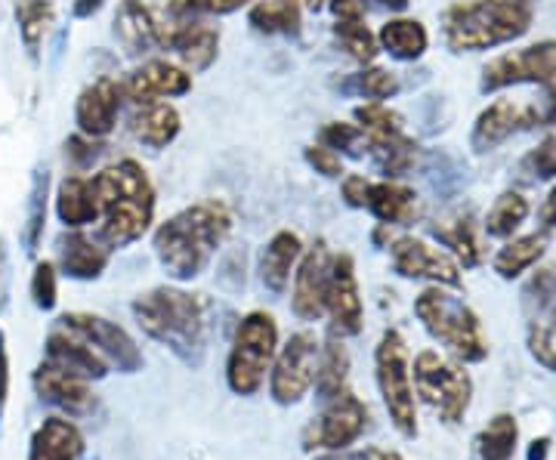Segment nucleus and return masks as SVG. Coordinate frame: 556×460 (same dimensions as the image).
<instances>
[{
    "label": "nucleus",
    "instance_id": "nucleus-30",
    "mask_svg": "<svg viewBox=\"0 0 556 460\" xmlns=\"http://www.w3.org/2000/svg\"><path fill=\"white\" fill-rule=\"evenodd\" d=\"M316 396L321 401L334 399L343 389H350V353L343 341H328L321 343V353H318L316 365Z\"/></svg>",
    "mask_w": 556,
    "mask_h": 460
},
{
    "label": "nucleus",
    "instance_id": "nucleus-21",
    "mask_svg": "<svg viewBox=\"0 0 556 460\" xmlns=\"http://www.w3.org/2000/svg\"><path fill=\"white\" fill-rule=\"evenodd\" d=\"M56 251H60L62 272L68 279L78 281L100 279L102 272H105V266H109V254H112L100 239H90L80 229H72L68 235H62Z\"/></svg>",
    "mask_w": 556,
    "mask_h": 460
},
{
    "label": "nucleus",
    "instance_id": "nucleus-50",
    "mask_svg": "<svg viewBox=\"0 0 556 460\" xmlns=\"http://www.w3.org/2000/svg\"><path fill=\"white\" fill-rule=\"evenodd\" d=\"M334 20H365V0H328Z\"/></svg>",
    "mask_w": 556,
    "mask_h": 460
},
{
    "label": "nucleus",
    "instance_id": "nucleus-32",
    "mask_svg": "<svg viewBox=\"0 0 556 460\" xmlns=\"http://www.w3.org/2000/svg\"><path fill=\"white\" fill-rule=\"evenodd\" d=\"M56 20V7L53 0H16V22H20V38L28 50L31 60L40 56L43 38L50 31V25Z\"/></svg>",
    "mask_w": 556,
    "mask_h": 460
},
{
    "label": "nucleus",
    "instance_id": "nucleus-5",
    "mask_svg": "<svg viewBox=\"0 0 556 460\" xmlns=\"http://www.w3.org/2000/svg\"><path fill=\"white\" fill-rule=\"evenodd\" d=\"M278 353V324L269 312L254 309L239 321L226 359V383L236 396H257Z\"/></svg>",
    "mask_w": 556,
    "mask_h": 460
},
{
    "label": "nucleus",
    "instance_id": "nucleus-58",
    "mask_svg": "<svg viewBox=\"0 0 556 460\" xmlns=\"http://www.w3.org/2000/svg\"><path fill=\"white\" fill-rule=\"evenodd\" d=\"M300 7H306V10H313V13H318V10H321V7H325V3H328V0H298Z\"/></svg>",
    "mask_w": 556,
    "mask_h": 460
},
{
    "label": "nucleus",
    "instance_id": "nucleus-20",
    "mask_svg": "<svg viewBox=\"0 0 556 460\" xmlns=\"http://www.w3.org/2000/svg\"><path fill=\"white\" fill-rule=\"evenodd\" d=\"M538 120H541V112H535L532 105H522V102L514 100H497L477 118V127H473V145H477L479 152L495 149L497 142L510 140L517 130L532 127Z\"/></svg>",
    "mask_w": 556,
    "mask_h": 460
},
{
    "label": "nucleus",
    "instance_id": "nucleus-31",
    "mask_svg": "<svg viewBox=\"0 0 556 460\" xmlns=\"http://www.w3.org/2000/svg\"><path fill=\"white\" fill-rule=\"evenodd\" d=\"M380 50H387L393 60L399 62H415L424 56L430 35L427 28L417 20H390L378 35Z\"/></svg>",
    "mask_w": 556,
    "mask_h": 460
},
{
    "label": "nucleus",
    "instance_id": "nucleus-28",
    "mask_svg": "<svg viewBox=\"0 0 556 460\" xmlns=\"http://www.w3.org/2000/svg\"><path fill=\"white\" fill-rule=\"evenodd\" d=\"M211 7L207 0H159L152 7V22H155V35H159V47L170 50V43L192 28L195 22L207 20Z\"/></svg>",
    "mask_w": 556,
    "mask_h": 460
},
{
    "label": "nucleus",
    "instance_id": "nucleus-40",
    "mask_svg": "<svg viewBox=\"0 0 556 460\" xmlns=\"http://www.w3.org/2000/svg\"><path fill=\"white\" fill-rule=\"evenodd\" d=\"M318 142L334 149L338 155H368V137L358 124H350V120H331L318 130Z\"/></svg>",
    "mask_w": 556,
    "mask_h": 460
},
{
    "label": "nucleus",
    "instance_id": "nucleus-42",
    "mask_svg": "<svg viewBox=\"0 0 556 460\" xmlns=\"http://www.w3.org/2000/svg\"><path fill=\"white\" fill-rule=\"evenodd\" d=\"M346 90H353V93H358V97H365V100L371 102H383L390 100V97H396L399 80L387 68H362L358 75L350 78Z\"/></svg>",
    "mask_w": 556,
    "mask_h": 460
},
{
    "label": "nucleus",
    "instance_id": "nucleus-56",
    "mask_svg": "<svg viewBox=\"0 0 556 460\" xmlns=\"http://www.w3.org/2000/svg\"><path fill=\"white\" fill-rule=\"evenodd\" d=\"M316 460H358V455H350V451H321V458Z\"/></svg>",
    "mask_w": 556,
    "mask_h": 460
},
{
    "label": "nucleus",
    "instance_id": "nucleus-12",
    "mask_svg": "<svg viewBox=\"0 0 556 460\" xmlns=\"http://www.w3.org/2000/svg\"><path fill=\"white\" fill-rule=\"evenodd\" d=\"M556 80V40H541L522 50H510L485 65L482 90H504L510 84H547Z\"/></svg>",
    "mask_w": 556,
    "mask_h": 460
},
{
    "label": "nucleus",
    "instance_id": "nucleus-16",
    "mask_svg": "<svg viewBox=\"0 0 556 460\" xmlns=\"http://www.w3.org/2000/svg\"><path fill=\"white\" fill-rule=\"evenodd\" d=\"M390 257H393V269L402 279L433 281V284H442V288H457L460 284L457 263L445 251L427 244L424 239H412V235L396 239L390 244Z\"/></svg>",
    "mask_w": 556,
    "mask_h": 460
},
{
    "label": "nucleus",
    "instance_id": "nucleus-1",
    "mask_svg": "<svg viewBox=\"0 0 556 460\" xmlns=\"http://www.w3.org/2000/svg\"><path fill=\"white\" fill-rule=\"evenodd\" d=\"M232 232V210L223 201H199L164 220L152 235L155 257L174 281H192L211 266Z\"/></svg>",
    "mask_w": 556,
    "mask_h": 460
},
{
    "label": "nucleus",
    "instance_id": "nucleus-24",
    "mask_svg": "<svg viewBox=\"0 0 556 460\" xmlns=\"http://www.w3.org/2000/svg\"><path fill=\"white\" fill-rule=\"evenodd\" d=\"M115 38L127 56H146L159 47L152 10L142 0H121L115 10Z\"/></svg>",
    "mask_w": 556,
    "mask_h": 460
},
{
    "label": "nucleus",
    "instance_id": "nucleus-61",
    "mask_svg": "<svg viewBox=\"0 0 556 460\" xmlns=\"http://www.w3.org/2000/svg\"><path fill=\"white\" fill-rule=\"evenodd\" d=\"M514 3H519V7H529V10H532V3H535V0H514Z\"/></svg>",
    "mask_w": 556,
    "mask_h": 460
},
{
    "label": "nucleus",
    "instance_id": "nucleus-14",
    "mask_svg": "<svg viewBox=\"0 0 556 460\" xmlns=\"http://www.w3.org/2000/svg\"><path fill=\"white\" fill-rule=\"evenodd\" d=\"M331 263H334V254L321 239L300 254L298 269H294V291H291V309L300 321H318L325 316Z\"/></svg>",
    "mask_w": 556,
    "mask_h": 460
},
{
    "label": "nucleus",
    "instance_id": "nucleus-8",
    "mask_svg": "<svg viewBox=\"0 0 556 460\" xmlns=\"http://www.w3.org/2000/svg\"><path fill=\"white\" fill-rule=\"evenodd\" d=\"M412 383H415V396H420L430 408H437L442 421H464L473 399V381L460 365L442 359L433 349H424L412 365Z\"/></svg>",
    "mask_w": 556,
    "mask_h": 460
},
{
    "label": "nucleus",
    "instance_id": "nucleus-11",
    "mask_svg": "<svg viewBox=\"0 0 556 460\" xmlns=\"http://www.w3.org/2000/svg\"><path fill=\"white\" fill-rule=\"evenodd\" d=\"M62 328L75 331L80 341H87L102 359L109 361V368H115L121 374H137L142 368V353L137 341L105 316L97 312H65L60 319Z\"/></svg>",
    "mask_w": 556,
    "mask_h": 460
},
{
    "label": "nucleus",
    "instance_id": "nucleus-59",
    "mask_svg": "<svg viewBox=\"0 0 556 460\" xmlns=\"http://www.w3.org/2000/svg\"><path fill=\"white\" fill-rule=\"evenodd\" d=\"M380 7H390V10H405L408 7V0H378Z\"/></svg>",
    "mask_w": 556,
    "mask_h": 460
},
{
    "label": "nucleus",
    "instance_id": "nucleus-10",
    "mask_svg": "<svg viewBox=\"0 0 556 460\" xmlns=\"http://www.w3.org/2000/svg\"><path fill=\"white\" fill-rule=\"evenodd\" d=\"M321 353V341L313 331H298L281 346L269 368V396L276 405H298L309 396L316 383V365Z\"/></svg>",
    "mask_w": 556,
    "mask_h": 460
},
{
    "label": "nucleus",
    "instance_id": "nucleus-47",
    "mask_svg": "<svg viewBox=\"0 0 556 460\" xmlns=\"http://www.w3.org/2000/svg\"><path fill=\"white\" fill-rule=\"evenodd\" d=\"M102 145L93 137H84V133H78V137H72V140L65 142V155L75 161V167H90L93 161L100 158Z\"/></svg>",
    "mask_w": 556,
    "mask_h": 460
},
{
    "label": "nucleus",
    "instance_id": "nucleus-9",
    "mask_svg": "<svg viewBox=\"0 0 556 460\" xmlns=\"http://www.w3.org/2000/svg\"><path fill=\"white\" fill-rule=\"evenodd\" d=\"M368 405L358 399L353 389H343L340 396L325 401L313 421L303 426L300 445L303 451H350L368 430Z\"/></svg>",
    "mask_w": 556,
    "mask_h": 460
},
{
    "label": "nucleus",
    "instance_id": "nucleus-34",
    "mask_svg": "<svg viewBox=\"0 0 556 460\" xmlns=\"http://www.w3.org/2000/svg\"><path fill=\"white\" fill-rule=\"evenodd\" d=\"M519 423L514 414H495L477 436V460H510L517 451Z\"/></svg>",
    "mask_w": 556,
    "mask_h": 460
},
{
    "label": "nucleus",
    "instance_id": "nucleus-57",
    "mask_svg": "<svg viewBox=\"0 0 556 460\" xmlns=\"http://www.w3.org/2000/svg\"><path fill=\"white\" fill-rule=\"evenodd\" d=\"M544 120L556 124V84H554V90H551V97H547V112H544Z\"/></svg>",
    "mask_w": 556,
    "mask_h": 460
},
{
    "label": "nucleus",
    "instance_id": "nucleus-29",
    "mask_svg": "<svg viewBox=\"0 0 556 460\" xmlns=\"http://www.w3.org/2000/svg\"><path fill=\"white\" fill-rule=\"evenodd\" d=\"M170 50L177 53L182 68L192 75V72H207L219 56V28H214L207 20L195 22L192 28H186Z\"/></svg>",
    "mask_w": 556,
    "mask_h": 460
},
{
    "label": "nucleus",
    "instance_id": "nucleus-52",
    "mask_svg": "<svg viewBox=\"0 0 556 460\" xmlns=\"http://www.w3.org/2000/svg\"><path fill=\"white\" fill-rule=\"evenodd\" d=\"M244 3H251V0H207L211 13H217V16L236 13V10H241V7H244Z\"/></svg>",
    "mask_w": 556,
    "mask_h": 460
},
{
    "label": "nucleus",
    "instance_id": "nucleus-38",
    "mask_svg": "<svg viewBox=\"0 0 556 460\" xmlns=\"http://www.w3.org/2000/svg\"><path fill=\"white\" fill-rule=\"evenodd\" d=\"M47 199H50V174L38 167L31 177V195H28V222H25V251L35 254L40 239H43V226H47Z\"/></svg>",
    "mask_w": 556,
    "mask_h": 460
},
{
    "label": "nucleus",
    "instance_id": "nucleus-3",
    "mask_svg": "<svg viewBox=\"0 0 556 460\" xmlns=\"http://www.w3.org/2000/svg\"><path fill=\"white\" fill-rule=\"evenodd\" d=\"M146 337L167 346L182 365L199 368L207 353V312L201 294L161 284L130 303Z\"/></svg>",
    "mask_w": 556,
    "mask_h": 460
},
{
    "label": "nucleus",
    "instance_id": "nucleus-25",
    "mask_svg": "<svg viewBox=\"0 0 556 460\" xmlns=\"http://www.w3.org/2000/svg\"><path fill=\"white\" fill-rule=\"evenodd\" d=\"M179 130H182L179 112L161 100L137 105V112L130 118V133L149 149H167L179 137Z\"/></svg>",
    "mask_w": 556,
    "mask_h": 460
},
{
    "label": "nucleus",
    "instance_id": "nucleus-45",
    "mask_svg": "<svg viewBox=\"0 0 556 460\" xmlns=\"http://www.w3.org/2000/svg\"><path fill=\"white\" fill-rule=\"evenodd\" d=\"M303 158H306V164H309L316 174L328 177V180H340V177H343V155H338L334 149H328V145H321V142L306 145Z\"/></svg>",
    "mask_w": 556,
    "mask_h": 460
},
{
    "label": "nucleus",
    "instance_id": "nucleus-44",
    "mask_svg": "<svg viewBox=\"0 0 556 460\" xmlns=\"http://www.w3.org/2000/svg\"><path fill=\"white\" fill-rule=\"evenodd\" d=\"M529 353H532V359L541 365V368H547V371H554L556 374V334L547 328V324H529Z\"/></svg>",
    "mask_w": 556,
    "mask_h": 460
},
{
    "label": "nucleus",
    "instance_id": "nucleus-13",
    "mask_svg": "<svg viewBox=\"0 0 556 460\" xmlns=\"http://www.w3.org/2000/svg\"><path fill=\"white\" fill-rule=\"evenodd\" d=\"M325 316L331 319V334L340 341L356 337L365 328V306H362L353 254H334L331 279H328V297H325Z\"/></svg>",
    "mask_w": 556,
    "mask_h": 460
},
{
    "label": "nucleus",
    "instance_id": "nucleus-4",
    "mask_svg": "<svg viewBox=\"0 0 556 460\" xmlns=\"http://www.w3.org/2000/svg\"><path fill=\"white\" fill-rule=\"evenodd\" d=\"M532 25V10L514 0H467L445 13V43L455 53L489 50L497 43L522 38Z\"/></svg>",
    "mask_w": 556,
    "mask_h": 460
},
{
    "label": "nucleus",
    "instance_id": "nucleus-39",
    "mask_svg": "<svg viewBox=\"0 0 556 460\" xmlns=\"http://www.w3.org/2000/svg\"><path fill=\"white\" fill-rule=\"evenodd\" d=\"M334 38L340 40V47L353 56L356 62H375L380 43L375 38V31L365 25V20H338L334 22Z\"/></svg>",
    "mask_w": 556,
    "mask_h": 460
},
{
    "label": "nucleus",
    "instance_id": "nucleus-2",
    "mask_svg": "<svg viewBox=\"0 0 556 460\" xmlns=\"http://www.w3.org/2000/svg\"><path fill=\"white\" fill-rule=\"evenodd\" d=\"M93 195L100 201V241L109 251H121L139 241L155 220V189L146 167L134 158L102 167L90 177Z\"/></svg>",
    "mask_w": 556,
    "mask_h": 460
},
{
    "label": "nucleus",
    "instance_id": "nucleus-15",
    "mask_svg": "<svg viewBox=\"0 0 556 460\" xmlns=\"http://www.w3.org/2000/svg\"><path fill=\"white\" fill-rule=\"evenodd\" d=\"M121 100L146 105V102L167 100V97H186L192 90V75L167 60H149L139 68L127 72L118 80Z\"/></svg>",
    "mask_w": 556,
    "mask_h": 460
},
{
    "label": "nucleus",
    "instance_id": "nucleus-43",
    "mask_svg": "<svg viewBox=\"0 0 556 460\" xmlns=\"http://www.w3.org/2000/svg\"><path fill=\"white\" fill-rule=\"evenodd\" d=\"M31 301L43 312L56 309V301H60V279H56V266L53 263L43 260L35 266V276H31Z\"/></svg>",
    "mask_w": 556,
    "mask_h": 460
},
{
    "label": "nucleus",
    "instance_id": "nucleus-49",
    "mask_svg": "<svg viewBox=\"0 0 556 460\" xmlns=\"http://www.w3.org/2000/svg\"><path fill=\"white\" fill-rule=\"evenodd\" d=\"M10 401V349H7V337L0 331V418L7 411Z\"/></svg>",
    "mask_w": 556,
    "mask_h": 460
},
{
    "label": "nucleus",
    "instance_id": "nucleus-48",
    "mask_svg": "<svg viewBox=\"0 0 556 460\" xmlns=\"http://www.w3.org/2000/svg\"><path fill=\"white\" fill-rule=\"evenodd\" d=\"M368 189H371V182L365 180L362 174H346L343 182H340V195H343V201H346L350 207H365Z\"/></svg>",
    "mask_w": 556,
    "mask_h": 460
},
{
    "label": "nucleus",
    "instance_id": "nucleus-53",
    "mask_svg": "<svg viewBox=\"0 0 556 460\" xmlns=\"http://www.w3.org/2000/svg\"><path fill=\"white\" fill-rule=\"evenodd\" d=\"M541 222H544L547 229H556V186L554 192L547 195V201H544V207H541Z\"/></svg>",
    "mask_w": 556,
    "mask_h": 460
},
{
    "label": "nucleus",
    "instance_id": "nucleus-23",
    "mask_svg": "<svg viewBox=\"0 0 556 460\" xmlns=\"http://www.w3.org/2000/svg\"><path fill=\"white\" fill-rule=\"evenodd\" d=\"M84 433L68 418H47L31 433L28 460H80L84 458Z\"/></svg>",
    "mask_w": 556,
    "mask_h": 460
},
{
    "label": "nucleus",
    "instance_id": "nucleus-22",
    "mask_svg": "<svg viewBox=\"0 0 556 460\" xmlns=\"http://www.w3.org/2000/svg\"><path fill=\"white\" fill-rule=\"evenodd\" d=\"M300 254H303V241L291 229H281L266 241V247L260 254V281L269 294H285L288 281L298 269Z\"/></svg>",
    "mask_w": 556,
    "mask_h": 460
},
{
    "label": "nucleus",
    "instance_id": "nucleus-7",
    "mask_svg": "<svg viewBox=\"0 0 556 460\" xmlns=\"http://www.w3.org/2000/svg\"><path fill=\"white\" fill-rule=\"evenodd\" d=\"M375 378L383 396V405L390 411V421L405 439L417 436V396L412 383V361L408 346L399 331H387L375 349Z\"/></svg>",
    "mask_w": 556,
    "mask_h": 460
},
{
    "label": "nucleus",
    "instance_id": "nucleus-36",
    "mask_svg": "<svg viewBox=\"0 0 556 460\" xmlns=\"http://www.w3.org/2000/svg\"><path fill=\"white\" fill-rule=\"evenodd\" d=\"M356 124L365 130L368 145H378V142H393L399 137H405L402 130V118L387 105V102H365L356 105Z\"/></svg>",
    "mask_w": 556,
    "mask_h": 460
},
{
    "label": "nucleus",
    "instance_id": "nucleus-41",
    "mask_svg": "<svg viewBox=\"0 0 556 460\" xmlns=\"http://www.w3.org/2000/svg\"><path fill=\"white\" fill-rule=\"evenodd\" d=\"M437 235L445 247H452V251H455L457 260L464 263V266H477V263L482 260L479 239H477V232H473V222L470 220H455L452 226H445V229H437Z\"/></svg>",
    "mask_w": 556,
    "mask_h": 460
},
{
    "label": "nucleus",
    "instance_id": "nucleus-18",
    "mask_svg": "<svg viewBox=\"0 0 556 460\" xmlns=\"http://www.w3.org/2000/svg\"><path fill=\"white\" fill-rule=\"evenodd\" d=\"M121 87L115 78L93 80L90 87L80 90L78 102H75V124L78 133L102 140L118 127L121 115Z\"/></svg>",
    "mask_w": 556,
    "mask_h": 460
},
{
    "label": "nucleus",
    "instance_id": "nucleus-37",
    "mask_svg": "<svg viewBox=\"0 0 556 460\" xmlns=\"http://www.w3.org/2000/svg\"><path fill=\"white\" fill-rule=\"evenodd\" d=\"M529 217V201L517 192H504L485 217V232L495 239H510Z\"/></svg>",
    "mask_w": 556,
    "mask_h": 460
},
{
    "label": "nucleus",
    "instance_id": "nucleus-46",
    "mask_svg": "<svg viewBox=\"0 0 556 460\" xmlns=\"http://www.w3.org/2000/svg\"><path fill=\"white\" fill-rule=\"evenodd\" d=\"M532 174H535L538 180H554L556 177V133L554 137H547V140L538 145L535 152H532Z\"/></svg>",
    "mask_w": 556,
    "mask_h": 460
},
{
    "label": "nucleus",
    "instance_id": "nucleus-27",
    "mask_svg": "<svg viewBox=\"0 0 556 460\" xmlns=\"http://www.w3.org/2000/svg\"><path fill=\"white\" fill-rule=\"evenodd\" d=\"M56 217L68 229H84L90 222L102 220L100 201L93 195V186L84 177H65L56 189Z\"/></svg>",
    "mask_w": 556,
    "mask_h": 460
},
{
    "label": "nucleus",
    "instance_id": "nucleus-17",
    "mask_svg": "<svg viewBox=\"0 0 556 460\" xmlns=\"http://www.w3.org/2000/svg\"><path fill=\"white\" fill-rule=\"evenodd\" d=\"M31 386H35L40 401L53 405L65 418H87L97 411V393H93L90 381H84L78 374H68L50 361H40L35 368Z\"/></svg>",
    "mask_w": 556,
    "mask_h": 460
},
{
    "label": "nucleus",
    "instance_id": "nucleus-51",
    "mask_svg": "<svg viewBox=\"0 0 556 460\" xmlns=\"http://www.w3.org/2000/svg\"><path fill=\"white\" fill-rule=\"evenodd\" d=\"M102 3H105V0H75V3H72V16H75V20H90V16L100 13Z\"/></svg>",
    "mask_w": 556,
    "mask_h": 460
},
{
    "label": "nucleus",
    "instance_id": "nucleus-54",
    "mask_svg": "<svg viewBox=\"0 0 556 460\" xmlns=\"http://www.w3.org/2000/svg\"><path fill=\"white\" fill-rule=\"evenodd\" d=\"M362 458L365 460H405L399 451H387V448H368V451H362Z\"/></svg>",
    "mask_w": 556,
    "mask_h": 460
},
{
    "label": "nucleus",
    "instance_id": "nucleus-60",
    "mask_svg": "<svg viewBox=\"0 0 556 460\" xmlns=\"http://www.w3.org/2000/svg\"><path fill=\"white\" fill-rule=\"evenodd\" d=\"M0 306H3V247H0Z\"/></svg>",
    "mask_w": 556,
    "mask_h": 460
},
{
    "label": "nucleus",
    "instance_id": "nucleus-33",
    "mask_svg": "<svg viewBox=\"0 0 556 460\" xmlns=\"http://www.w3.org/2000/svg\"><path fill=\"white\" fill-rule=\"evenodd\" d=\"M248 22L260 35H298L303 10L298 0H260L251 7Z\"/></svg>",
    "mask_w": 556,
    "mask_h": 460
},
{
    "label": "nucleus",
    "instance_id": "nucleus-55",
    "mask_svg": "<svg viewBox=\"0 0 556 460\" xmlns=\"http://www.w3.org/2000/svg\"><path fill=\"white\" fill-rule=\"evenodd\" d=\"M547 451H551V439H535L529 448V460H547Z\"/></svg>",
    "mask_w": 556,
    "mask_h": 460
},
{
    "label": "nucleus",
    "instance_id": "nucleus-35",
    "mask_svg": "<svg viewBox=\"0 0 556 460\" xmlns=\"http://www.w3.org/2000/svg\"><path fill=\"white\" fill-rule=\"evenodd\" d=\"M544 257V239L541 235H522L507 241L495 254V272L501 279H517L526 269H532Z\"/></svg>",
    "mask_w": 556,
    "mask_h": 460
},
{
    "label": "nucleus",
    "instance_id": "nucleus-19",
    "mask_svg": "<svg viewBox=\"0 0 556 460\" xmlns=\"http://www.w3.org/2000/svg\"><path fill=\"white\" fill-rule=\"evenodd\" d=\"M43 353H47V359L50 365H56L62 371H68V374H78L84 381H102L112 368H109V361L102 359L100 353L90 346L87 341H80L75 331H68V328H56V331H50V337L43 343Z\"/></svg>",
    "mask_w": 556,
    "mask_h": 460
},
{
    "label": "nucleus",
    "instance_id": "nucleus-26",
    "mask_svg": "<svg viewBox=\"0 0 556 460\" xmlns=\"http://www.w3.org/2000/svg\"><path fill=\"white\" fill-rule=\"evenodd\" d=\"M365 207L380 226H408L417 217V195L408 186H399L393 180L371 182Z\"/></svg>",
    "mask_w": 556,
    "mask_h": 460
},
{
    "label": "nucleus",
    "instance_id": "nucleus-6",
    "mask_svg": "<svg viewBox=\"0 0 556 460\" xmlns=\"http://www.w3.org/2000/svg\"><path fill=\"white\" fill-rule=\"evenodd\" d=\"M415 316L460 361H482L489 356V343L482 337V324H479L477 312L464 301L452 297L448 291H442L439 284L427 288L417 297Z\"/></svg>",
    "mask_w": 556,
    "mask_h": 460
}]
</instances>
